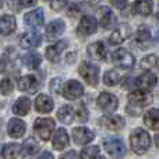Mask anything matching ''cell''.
Masks as SVG:
<instances>
[{
    "mask_svg": "<svg viewBox=\"0 0 159 159\" xmlns=\"http://www.w3.org/2000/svg\"><path fill=\"white\" fill-rule=\"evenodd\" d=\"M154 3L152 0H135L134 6H133V11L138 16H149L152 13V8H154Z\"/></svg>",
    "mask_w": 159,
    "mask_h": 159,
    "instance_id": "4316f807",
    "label": "cell"
},
{
    "mask_svg": "<svg viewBox=\"0 0 159 159\" xmlns=\"http://www.w3.org/2000/svg\"><path fill=\"white\" fill-rule=\"evenodd\" d=\"M112 61L116 67L123 70H130L134 67L135 64V57L133 53H130L127 49H117L113 52L112 55Z\"/></svg>",
    "mask_w": 159,
    "mask_h": 159,
    "instance_id": "277c9868",
    "label": "cell"
},
{
    "mask_svg": "<svg viewBox=\"0 0 159 159\" xmlns=\"http://www.w3.org/2000/svg\"><path fill=\"white\" fill-rule=\"evenodd\" d=\"M53 106H55V103H53L52 98L48 95H45V93H41V95L36 96L35 99V109L36 112L39 113H49L52 112Z\"/></svg>",
    "mask_w": 159,
    "mask_h": 159,
    "instance_id": "ac0fdd59",
    "label": "cell"
},
{
    "mask_svg": "<svg viewBox=\"0 0 159 159\" xmlns=\"http://www.w3.org/2000/svg\"><path fill=\"white\" fill-rule=\"evenodd\" d=\"M98 20H99V24L101 27L103 28H112V25L116 22V18H115V14L113 11L110 10L109 7H99L98 8Z\"/></svg>",
    "mask_w": 159,
    "mask_h": 159,
    "instance_id": "e0dca14e",
    "label": "cell"
},
{
    "mask_svg": "<svg viewBox=\"0 0 159 159\" xmlns=\"http://www.w3.org/2000/svg\"><path fill=\"white\" fill-rule=\"evenodd\" d=\"M127 99H129L130 105H133V106L145 107L152 103V99L154 98H152V93L148 92V89L141 88V89H135V91H133V92H130Z\"/></svg>",
    "mask_w": 159,
    "mask_h": 159,
    "instance_id": "5b68a950",
    "label": "cell"
},
{
    "mask_svg": "<svg viewBox=\"0 0 159 159\" xmlns=\"http://www.w3.org/2000/svg\"><path fill=\"white\" fill-rule=\"evenodd\" d=\"M67 48V41H60L57 43L52 45V46L46 48V52H45V56L48 57V60L50 61H57V59L60 57V55L63 53V50Z\"/></svg>",
    "mask_w": 159,
    "mask_h": 159,
    "instance_id": "ffe728a7",
    "label": "cell"
},
{
    "mask_svg": "<svg viewBox=\"0 0 159 159\" xmlns=\"http://www.w3.org/2000/svg\"><path fill=\"white\" fill-rule=\"evenodd\" d=\"M89 2H91V3H99L101 0H89Z\"/></svg>",
    "mask_w": 159,
    "mask_h": 159,
    "instance_id": "681fc988",
    "label": "cell"
},
{
    "mask_svg": "<svg viewBox=\"0 0 159 159\" xmlns=\"http://www.w3.org/2000/svg\"><path fill=\"white\" fill-rule=\"evenodd\" d=\"M7 133L10 137L13 138H20L25 134V123L21 119H11L7 124Z\"/></svg>",
    "mask_w": 159,
    "mask_h": 159,
    "instance_id": "2e32d148",
    "label": "cell"
},
{
    "mask_svg": "<svg viewBox=\"0 0 159 159\" xmlns=\"http://www.w3.org/2000/svg\"><path fill=\"white\" fill-rule=\"evenodd\" d=\"M17 22L14 16H3L0 18V35H10L16 31Z\"/></svg>",
    "mask_w": 159,
    "mask_h": 159,
    "instance_id": "7402d4cb",
    "label": "cell"
},
{
    "mask_svg": "<svg viewBox=\"0 0 159 159\" xmlns=\"http://www.w3.org/2000/svg\"><path fill=\"white\" fill-rule=\"evenodd\" d=\"M155 145L159 148V135H155Z\"/></svg>",
    "mask_w": 159,
    "mask_h": 159,
    "instance_id": "7dc6e473",
    "label": "cell"
},
{
    "mask_svg": "<svg viewBox=\"0 0 159 159\" xmlns=\"http://www.w3.org/2000/svg\"><path fill=\"white\" fill-rule=\"evenodd\" d=\"M24 22L27 27H30L34 31L41 30V27H43V22H45L43 10L42 8H35V10L27 13L24 16Z\"/></svg>",
    "mask_w": 159,
    "mask_h": 159,
    "instance_id": "9c48e42d",
    "label": "cell"
},
{
    "mask_svg": "<svg viewBox=\"0 0 159 159\" xmlns=\"http://www.w3.org/2000/svg\"><path fill=\"white\" fill-rule=\"evenodd\" d=\"M57 119L63 124H71L75 119V109L70 105H64L57 110Z\"/></svg>",
    "mask_w": 159,
    "mask_h": 159,
    "instance_id": "cb8c5ba5",
    "label": "cell"
},
{
    "mask_svg": "<svg viewBox=\"0 0 159 159\" xmlns=\"http://www.w3.org/2000/svg\"><path fill=\"white\" fill-rule=\"evenodd\" d=\"M157 67H158V70H159V59H158V61H157Z\"/></svg>",
    "mask_w": 159,
    "mask_h": 159,
    "instance_id": "f907efd6",
    "label": "cell"
},
{
    "mask_svg": "<svg viewBox=\"0 0 159 159\" xmlns=\"http://www.w3.org/2000/svg\"><path fill=\"white\" fill-rule=\"evenodd\" d=\"M88 55L99 61H107V50L103 42H95L88 46Z\"/></svg>",
    "mask_w": 159,
    "mask_h": 159,
    "instance_id": "5bb4252c",
    "label": "cell"
},
{
    "mask_svg": "<svg viewBox=\"0 0 159 159\" xmlns=\"http://www.w3.org/2000/svg\"><path fill=\"white\" fill-rule=\"evenodd\" d=\"M0 92L3 95H10L13 92V82H11L10 78H4L0 82Z\"/></svg>",
    "mask_w": 159,
    "mask_h": 159,
    "instance_id": "8d00e7d4",
    "label": "cell"
},
{
    "mask_svg": "<svg viewBox=\"0 0 159 159\" xmlns=\"http://www.w3.org/2000/svg\"><path fill=\"white\" fill-rule=\"evenodd\" d=\"M61 89H63V81L61 78L56 77L50 81V91L55 93H61Z\"/></svg>",
    "mask_w": 159,
    "mask_h": 159,
    "instance_id": "f35d334b",
    "label": "cell"
},
{
    "mask_svg": "<svg viewBox=\"0 0 159 159\" xmlns=\"http://www.w3.org/2000/svg\"><path fill=\"white\" fill-rule=\"evenodd\" d=\"M144 123L151 130H159V109H151L144 115Z\"/></svg>",
    "mask_w": 159,
    "mask_h": 159,
    "instance_id": "f1b7e54d",
    "label": "cell"
},
{
    "mask_svg": "<svg viewBox=\"0 0 159 159\" xmlns=\"http://www.w3.org/2000/svg\"><path fill=\"white\" fill-rule=\"evenodd\" d=\"M85 3H77V4H71L69 8V16L70 17H77L81 16V13L84 11Z\"/></svg>",
    "mask_w": 159,
    "mask_h": 159,
    "instance_id": "74e56055",
    "label": "cell"
},
{
    "mask_svg": "<svg viewBox=\"0 0 159 159\" xmlns=\"http://www.w3.org/2000/svg\"><path fill=\"white\" fill-rule=\"evenodd\" d=\"M96 103L98 106L103 110L105 113H112L117 109V105H119V101L113 93L110 92H101V95L98 96L96 99Z\"/></svg>",
    "mask_w": 159,
    "mask_h": 159,
    "instance_id": "30bf717a",
    "label": "cell"
},
{
    "mask_svg": "<svg viewBox=\"0 0 159 159\" xmlns=\"http://www.w3.org/2000/svg\"><path fill=\"white\" fill-rule=\"evenodd\" d=\"M41 61H42V57L41 55H38V53H28V55L24 56V59H22V63H24V66L27 67V69H38L39 66H41Z\"/></svg>",
    "mask_w": 159,
    "mask_h": 159,
    "instance_id": "1f68e13d",
    "label": "cell"
},
{
    "mask_svg": "<svg viewBox=\"0 0 159 159\" xmlns=\"http://www.w3.org/2000/svg\"><path fill=\"white\" fill-rule=\"evenodd\" d=\"M131 32H133L131 27H130L129 24H120L112 32V35L109 36V43L110 45H120V43H123L127 38H130Z\"/></svg>",
    "mask_w": 159,
    "mask_h": 159,
    "instance_id": "8fae6325",
    "label": "cell"
},
{
    "mask_svg": "<svg viewBox=\"0 0 159 159\" xmlns=\"http://www.w3.org/2000/svg\"><path fill=\"white\" fill-rule=\"evenodd\" d=\"M2 6H3V2H2V0H0V8H2Z\"/></svg>",
    "mask_w": 159,
    "mask_h": 159,
    "instance_id": "816d5d0a",
    "label": "cell"
},
{
    "mask_svg": "<svg viewBox=\"0 0 159 159\" xmlns=\"http://www.w3.org/2000/svg\"><path fill=\"white\" fill-rule=\"evenodd\" d=\"M39 82L35 75H22L18 80V89L22 92H35Z\"/></svg>",
    "mask_w": 159,
    "mask_h": 159,
    "instance_id": "d6986e66",
    "label": "cell"
},
{
    "mask_svg": "<svg viewBox=\"0 0 159 159\" xmlns=\"http://www.w3.org/2000/svg\"><path fill=\"white\" fill-rule=\"evenodd\" d=\"M34 130H35V134L42 141H49L52 138L53 130H55V120L48 117L36 119L34 123Z\"/></svg>",
    "mask_w": 159,
    "mask_h": 159,
    "instance_id": "3957f363",
    "label": "cell"
},
{
    "mask_svg": "<svg viewBox=\"0 0 159 159\" xmlns=\"http://www.w3.org/2000/svg\"><path fill=\"white\" fill-rule=\"evenodd\" d=\"M93 133L87 127H75L73 130V140L78 145H85V144L91 143L93 140Z\"/></svg>",
    "mask_w": 159,
    "mask_h": 159,
    "instance_id": "7c38bea8",
    "label": "cell"
},
{
    "mask_svg": "<svg viewBox=\"0 0 159 159\" xmlns=\"http://www.w3.org/2000/svg\"><path fill=\"white\" fill-rule=\"evenodd\" d=\"M78 73L85 80L88 85L96 87L99 82V67L96 64H92L89 61H82L78 67Z\"/></svg>",
    "mask_w": 159,
    "mask_h": 159,
    "instance_id": "7a4b0ae2",
    "label": "cell"
},
{
    "mask_svg": "<svg viewBox=\"0 0 159 159\" xmlns=\"http://www.w3.org/2000/svg\"><path fill=\"white\" fill-rule=\"evenodd\" d=\"M61 158H77V154L74 151H71V152H67V154H63Z\"/></svg>",
    "mask_w": 159,
    "mask_h": 159,
    "instance_id": "ee69618b",
    "label": "cell"
},
{
    "mask_svg": "<svg viewBox=\"0 0 159 159\" xmlns=\"http://www.w3.org/2000/svg\"><path fill=\"white\" fill-rule=\"evenodd\" d=\"M130 145L137 155H143L151 145V137L144 129H135L130 134Z\"/></svg>",
    "mask_w": 159,
    "mask_h": 159,
    "instance_id": "6da1fadb",
    "label": "cell"
},
{
    "mask_svg": "<svg viewBox=\"0 0 159 159\" xmlns=\"http://www.w3.org/2000/svg\"><path fill=\"white\" fill-rule=\"evenodd\" d=\"M36 3V0H20V4L22 6V7H31V6H34Z\"/></svg>",
    "mask_w": 159,
    "mask_h": 159,
    "instance_id": "7bdbcfd3",
    "label": "cell"
},
{
    "mask_svg": "<svg viewBox=\"0 0 159 159\" xmlns=\"http://www.w3.org/2000/svg\"><path fill=\"white\" fill-rule=\"evenodd\" d=\"M102 123L105 124V127L112 131H119L124 127L126 121L121 116H106V117L102 119Z\"/></svg>",
    "mask_w": 159,
    "mask_h": 159,
    "instance_id": "d4e9b609",
    "label": "cell"
},
{
    "mask_svg": "<svg viewBox=\"0 0 159 159\" xmlns=\"http://www.w3.org/2000/svg\"><path fill=\"white\" fill-rule=\"evenodd\" d=\"M39 158H53V155L50 152H43V154L39 155Z\"/></svg>",
    "mask_w": 159,
    "mask_h": 159,
    "instance_id": "bcb514c9",
    "label": "cell"
},
{
    "mask_svg": "<svg viewBox=\"0 0 159 159\" xmlns=\"http://www.w3.org/2000/svg\"><path fill=\"white\" fill-rule=\"evenodd\" d=\"M151 41H152L151 32L144 27H141L140 30L137 31L135 36H134V45L138 46L140 49H145V48H148L149 45H151Z\"/></svg>",
    "mask_w": 159,
    "mask_h": 159,
    "instance_id": "44dd1931",
    "label": "cell"
},
{
    "mask_svg": "<svg viewBox=\"0 0 159 159\" xmlns=\"http://www.w3.org/2000/svg\"><path fill=\"white\" fill-rule=\"evenodd\" d=\"M103 147L107 154L113 158H121L126 155V145H124L123 140H120V138H106V140H103Z\"/></svg>",
    "mask_w": 159,
    "mask_h": 159,
    "instance_id": "8992f818",
    "label": "cell"
},
{
    "mask_svg": "<svg viewBox=\"0 0 159 159\" xmlns=\"http://www.w3.org/2000/svg\"><path fill=\"white\" fill-rule=\"evenodd\" d=\"M52 145L55 149H64L67 145H69V134L64 129H57L56 130V134L53 135V140H52Z\"/></svg>",
    "mask_w": 159,
    "mask_h": 159,
    "instance_id": "603a6c76",
    "label": "cell"
},
{
    "mask_svg": "<svg viewBox=\"0 0 159 159\" xmlns=\"http://www.w3.org/2000/svg\"><path fill=\"white\" fill-rule=\"evenodd\" d=\"M158 82V77L151 71H145L143 75L137 78V85L144 89H152V88L157 85Z\"/></svg>",
    "mask_w": 159,
    "mask_h": 159,
    "instance_id": "484cf974",
    "label": "cell"
},
{
    "mask_svg": "<svg viewBox=\"0 0 159 159\" xmlns=\"http://www.w3.org/2000/svg\"><path fill=\"white\" fill-rule=\"evenodd\" d=\"M80 157L84 159H92V158H98L99 157V148L98 147H87L81 151Z\"/></svg>",
    "mask_w": 159,
    "mask_h": 159,
    "instance_id": "e575fe53",
    "label": "cell"
},
{
    "mask_svg": "<svg viewBox=\"0 0 159 159\" xmlns=\"http://www.w3.org/2000/svg\"><path fill=\"white\" fill-rule=\"evenodd\" d=\"M18 155H21V145H18L16 143L6 144L2 149L3 158H17Z\"/></svg>",
    "mask_w": 159,
    "mask_h": 159,
    "instance_id": "4dcf8cb0",
    "label": "cell"
},
{
    "mask_svg": "<svg viewBox=\"0 0 159 159\" xmlns=\"http://www.w3.org/2000/svg\"><path fill=\"white\" fill-rule=\"evenodd\" d=\"M119 81H120V75H119V73L116 71V70H109V71L105 73V75H103L105 85H107V87H115V85H117Z\"/></svg>",
    "mask_w": 159,
    "mask_h": 159,
    "instance_id": "d6a6232c",
    "label": "cell"
},
{
    "mask_svg": "<svg viewBox=\"0 0 159 159\" xmlns=\"http://www.w3.org/2000/svg\"><path fill=\"white\" fill-rule=\"evenodd\" d=\"M4 69H6V61L3 59H0V74L4 71Z\"/></svg>",
    "mask_w": 159,
    "mask_h": 159,
    "instance_id": "f6af8a7d",
    "label": "cell"
},
{
    "mask_svg": "<svg viewBox=\"0 0 159 159\" xmlns=\"http://www.w3.org/2000/svg\"><path fill=\"white\" fill-rule=\"evenodd\" d=\"M64 31H66V24H64V21H61V20H55V21H52L46 27V31H45V32H46V39L53 41V39L59 38Z\"/></svg>",
    "mask_w": 159,
    "mask_h": 159,
    "instance_id": "9a60e30c",
    "label": "cell"
},
{
    "mask_svg": "<svg viewBox=\"0 0 159 159\" xmlns=\"http://www.w3.org/2000/svg\"><path fill=\"white\" fill-rule=\"evenodd\" d=\"M61 95L66 99H69V101H75V99L81 98L84 95V87L77 80H69L67 82H64Z\"/></svg>",
    "mask_w": 159,
    "mask_h": 159,
    "instance_id": "52a82bcc",
    "label": "cell"
},
{
    "mask_svg": "<svg viewBox=\"0 0 159 159\" xmlns=\"http://www.w3.org/2000/svg\"><path fill=\"white\" fill-rule=\"evenodd\" d=\"M96 28H98V22H96L95 17L82 16L81 21H80V24L77 27V35L80 38L89 36V35H92V34L96 32Z\"/></svg>",
    "mask_w": 159,
    "mask_h": 159,
    "instance_id": "ba28073f",
    "label": "cell"
},
{
    "mask_svg": "<svg viewBox=\"0 0 159 159\" xmlns=\"http://www.w3.org/2000/svg\"><path fill=\"white\" fill-rule=\"evenodd\" d=\"M42 43V36L36 32H27L20 39V46L22 49H34Z\"/></svg>",
    "mask_w": 159,
    "mask_h": 159,
    "instance_id": "4fadbf2b",
    "label": "cell"
},
{
    "mask_svg": "<svg viewBox=\"0 0 159 159\" xmlns=\"http://www.w3.org/2000/svg\"><path fill=\"white\" fill-rule=\"evenodd\" d=\"M31 109V101L27 96H21L13 105V113L17 116H25Z\"/></svg>",
    "mask_w": 159,
    "mask_h": 159,
    "instance_id": "83f0119b",
    "label": "cell"
},
{
    "mask_svg": "<svg viewBox=\"0 0 159 159\" xmlns=\"http://www.w3.org/2000/svg\"><path fill=\"white\" fill-rule=\"evenodd\" d=\"M155 42H157V45H159V34L157 35V38H155Z\"/></svg>",
    "mask_w": 159,
    "mask_h": 159,
    "instance_id": "c3c4849f",
    "label": "cell"
},
{
    "mask_svg": "<svg viewBox=\"0 0 159 159\" xmlns=\"http://www.w3.org/2000/svg\"><path fill=\"white\" fill-rule=\"evenodd\" d=\"M135 84H137V80L133 78L131 75H126V77L121 80V87H123L124 89H130V88L134 87Z\"/></svg>",
    "mask_w": 159,
    "mask_h": 159,
    "instance_id": "ab89813d",
    "label": "cell"
},
{
    "mask_svg": "<svg viewBox=\"0 0 159 159\" xmlns=\"http://www.w3.org/2000/svg\"><path fill=\"white\" fill-rule=\"evenodd\" d=\"M157 61H158L157 56L155 55H148V56H145V57L141 60V67L145 69V70H149V69H152V67L157 64Z\"/></svg>",
    "mask_w": 159,
    "mask_h": 159,
    "instance_id": "d590c367",
    "label": "cell"
},
{
    "mask_svg": "<svg viewBox=\"0 0 159 159\" xmlns=\"http://www.w3.org/2000/svg\"><path fill=\"white\" fill-rule=\"evenodd\" d=\"M67 0H50V8L55 11L63 10V7H66Z\"/></svg>",
    "mask_w": 159,
    "mask_h": 159,
    "instance_id": "60d3db41",
    "label": "cell"
},
{
    "mask_svg": "<svg viewBox=\"0 0 159 159\" xmlns=\"http://www.w3.org/2000/svg\"><path fill=\"white\" fill-rule=\"evenodd\" d=\"M39 151V144L36 140L34 138H30L27 140L21 147V157L27 158V157H34L36 152Z\"/></svg>",
    "mask_w": 159,
    "mask_h": 159,
    "instance_id": "f546056e",
    "label": "cell"
},
{
    "mask_svg": "<svg viewBox=\"0 0 159 159\" xmlns=\"http://www.w3.org/2000/svg\"><path fill=\"white\" fill-rule=\"evenodd\" d=\"M110 4H113L119 10H124L127 7V0H109Z\"/></svg>",
    "mask_w": 159,
    "mask_h": 159,
    "instance_id": "b9f144b4",
    "label": "cell"
},
{
    "mask_svg": "<svg viewBox=\"0 0 159 159\" xmlns=\"http://www.w3.org/2000/svg\"><path fill=\"white\" fill-rule=\"evenodd\" d=\"M75 120L80 123H84L88 120V109L85 107V103H78L75 107Z\"/></svg>",
    "mask_w": 159,
    "mask_h": 159,
    "instance_id": "836d02e7",
    "label": "cell"
}]
</instances>
